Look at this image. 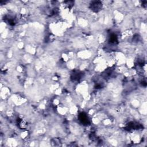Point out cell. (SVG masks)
Segmentation results:
<instances>
[{
  "mask_svg": "<svg viewBox=\"0 0 147 147\" xmlns=\"http://www.w3.org/2000/svg\"><path fill=\"white\" fill-rule=\"evenodd\" d=\"M80 75L79 72H77V73H74L72 74V78L74 80H79L80 79Z\"/></svg>",
  "mask_w": 147,
  "mask_h": 147,
  "instance_id": "cell-4",
  "label": "cell"
},
{
  "mask_svg": "<svg viewBox=\"0 0 147 147\" xmlns=\"http://www.w3.org/2000/svg\"><path fill=\"white\" fill-rule=\"evenodd\" d=\"M102 8V3L100 1H94L91 4V9L94 12H99Z\"/></svg>",
  "mask_w": 147,
  "mask_h": 147,
  "instance_id": "cell-1",
  "label": "cell"
},
{
  "mask_svg": "<svg viewBox=\"0 0 147 147\" xmlns=\"http://www.w3.org/2000/svg\"><path fill=\"white\" fill-rule=\"evenodd\" d=\"M118 40H117V37L115 35H111V36L110 37V42L111 43H113L115 44L116 42H117Z\"/></svg>",
  "mask_w": 147,
  "mask_h": 147,
  "instance_id": "cell-3",
  "label": "cell"
},
{
  "mask_svg": "<svg viewBox=\"0 0 147 147\" xmlns=\"http://www.w3.org/2000/svg\"><path fill=\"white\" fill-rule=\"evenodd\" d=\"M79 121L83 124V125H88L89 123V120L87 116L84 113H82L79 114Z\"/></svg>",
  "mask_w": 147,
  "mask_h": 147,
  "instance_id": "cell-2",
  "label": "cell"
}]
</instances>
